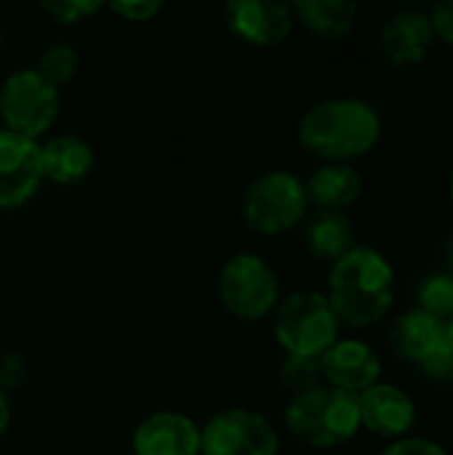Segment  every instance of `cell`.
I'll use <instances>...</instances> for the list:
<instances>
[{"mask_svg": "<svg viewBox=\"0 0 453 455\" xmlns=\"http://www.w3.org/2000/svg\"><path fill=\"white\" fill-rule=\"evenodd\" d=\"M61 109V93L32 67L13 69L0 83V123L5 131L43 141Z\"/></svg>", "mask_w": 453, "mask_h": 455, "instance_id": "cell-7", "label": "cell"}, {"mask_svg": "<svg viewBox=\"0 0 453 455\" xmlns=\"http://www.w3.org/2000/svg\"><path fill=\"white\" fill-rule=\"evenodd\" d=\"M11 419H13V413H11L8 392H3V389H0V440H3V437H5V432L11 429Z\"/></svg>", "mask_w": 453, "mask_h": 455, "instance_id": "cell-28", "label": "cell"}, {"mask_svg": "<svg viewBox=\"0 0 453 455\" xmlns=\"http://www.w3.org/2000/svg\"><path fill=\"white\" fill-rule=\"evenodd\" d=\"M302 243L315 261L331 267L358 245V235L347 213L315 211L302 224Z\"/></svg>", "mask_w": 453, "mask_h": 455, "instance_id": "cell-18", "label": "cell"}, {"mask_svg": "<svg viewBox=\"0 0 453 455\" xmlns=\"http://www.w3.org/2000/svg\"><path fill=\"white\" fill-rule=\"evenodd\" d=\"M133 455H200V424L182 411H155L131 435Z\"/></svg>", "mask_w": 453, "mask_h": 455, "instance_id": "cell-15", "label": "cell"}, {"mask_svg": "<svg viewBox=\"0 0 453 455\" xmlns=\"http://www.w3.org/2000/svg\"><path fill=\"white\" fill-rule=\"evenodd\" d=\"M45 181L56 187L83 184L96 165V152L88 139L77 133H51L40 141Z\"/></svg>", "mask_w": 453, "mask_h": 455, "instance_id": "cell-16", "label": "cell"}, {"mask_svg": "<svg viewBox=\"0 0 453 455\" xmlns=\"http://www.w3.org/2000/svg\"><path fill=\"white\" fill-rule=\"evenodd\" d=\"M376 43H379L382 56L395 69L419 67L435 43L427 8H398V11H392L382 21Z\"/></svg>", "mask_w": 453, "mask_h": 455, "instance_id": "cell-13", "label": "cell"}, {"mask_svg": "<svg viewBox=\"0 0 453 455\" xmlns=\"http://www.w3.org/2000/svg\"><path fill=\"white\" fill-rule=\"evenodd\" d=\"M27 379V360L19 352H0V389L3 392H13L16 387H21Z\"/></svg>", "mask_w": 453, "mask_h": 455, "instance_id": "cell-25", "label": "cell"}, {"mask_svg": "<svg viewBox=\"0 0 453 455\" xmlns=\"http://www.w3.org/2000/svg\"><path fill=\"white\" fill-rule=\"evenodd\" d=\"M216 296L227 315L243 323H259L272 317L280 301V280L272 264L254 253H232L216 277Z\"/></svg>", "mask_w": 453, "mask_h": 455, "instance_id": "cell-6", "label": "cell"}, {"mask_svg": "<svg viewBox=\"0 0 453 455\" xmlns=\"http://www.w3.org/2000/svg\"><path fill=\"white\" fill-rule=\"evenodd\" d=\"M224 24L232 32V37L251 48H275L291 37L296 19L291 3L232 0L224 5Z\"/></svg>", "mask_w": 453, "mask_h": 455, "instance_id": "cell-11", "label": "cell"}, {"mask_svg": "<svg viewBox=\"0 0 453 455\" xmlns=\"http://www.w3.org/2000/svg\"><path fill=\"white\" fill-rule=\"evenodd\" d=\"M451 328H453V320H451Z\"/></svg>", "mask_w": 453, "mask_h": 455, "instance_id": "cell-32", "label": "cell"}, {"mask_svg": "<svg viewBox=\"0 0 453 455\" xmlns=\"http://www.w3.org/2000/svg\"><path fill=\"white\" fill-rule=\"evenodd\" d=\"M363 176L355 165L342 163H320L304 181V192L310 208L315 211H336L344 213L363 197Z\"/></svg>", "mask_w": 453, "mask_h": 455, "instance_id": "cell-17", "label": "cell"}, {"mask_svg": "<svg viewBox=\"0 0 453 455\" xmlns=\"http://www.w3.org/2000/svg\"><path fill=\"white\" fill-rule=\"evenodd\" d=\"M32 69L37 75H43L51 85L61 88V85H67L77 75V69H80V53H77V48L72 43L53 40V43H48L37 53Z\"/></svg>", "mask_w": 453, "mask_h": 455, "instance_id": "cell-20", "label": "cell"}, {"mask_svg": "<svg viewBox=\"0 0 453 455\" xmlns=\"http://www.w3.org/2000/svg\"><path fill=\"white\" fill-rule=\"evenodd\" d=\"M104 11V3L96 0H53V3H40V13H45L53 24L59 27H77Z\"/></svg>", "mask_w": 453, "mask_h": 455, "instance_id": "cell-23", "label": "cell"}, {"mask_svg": "<svg viewBox=\"0 0 453 455\" xmlns=\"http://www.w3.org/2000/svg\"><path fill=\"white\" fill-rule=\"evenodd\" d=\"M449 197H451V203H453V168H451V173H449Z\"/></svg>", "mask_w": 453, "mask_h": 455, "instance_id": "cell-31", "label": "cell"}, {"mask_svg": "<svg viewBox=\"0 0 453 455\" xmlns=\"http://www.w3.org/2000/svg\"><path fill=\"white\" fill-rule=\"evenodd\" d=\"M358 411H360V427L390 443L411 437L419 419L411 395L387 381H379L363 395H358Z\"/></svg>", "mask_w": 453, "mask_h": 455, "instance_id": "cell-14", "label": "cell"}, {"mask_svg": "<svg viewBox=\"0 0 453 455\" xmlns=\"http://www.w3.org/2000/svg\"><path fill=\"white\" fill-rule=\"evenodd\" d=\"M286 429L315 451H334L360 435L358 397L326 384L296 395L286 405Z\"/></svg>", "mask_w": 453, "mask_h": 455, "instance_id": "cell-3", "label": "cell"}, {"mask_svg": "<svg viewBox=\"0 0 453 455\" xmlns=\"http://www.w3.org/2000/svg\"><path fill=\"white\" fill-rule=\"evenodd\" d=\"M275 424L251 408H227L200 427V455H278Z\"/></svg>", "mask_w": 453, "mask_h": 455, "instance_id": "cell-9", "label": "cell"}, {"mask_svg": "<svg viewBox=\"0 0 453 455\" xmlns=\"http://www.w3.org/2000/svg\"><path fill=\"white\" fill-rule=\"evenodd\" d=\"M270 320L275 344L286 357L320 360L342 339V323L323 291L307 288L280 296Z\"/></svg>", "mask_w": 453, "mask_h": 455, "instance_id": "cell-4", "label": "cell"}, {"mask_svg": "<svg viewBox=\"0 0 453 455\" xmlns=\"http://www.w3.org/2000/svg\"><path fill=\"white\" fill-rule=\"evenodd\" d=\"M5 51V29H3V21H0V53Z\"/></svg>", "mask_w": 453, "mask_h": 455, "instance_id": "cell-30", "label": "cell"}, {"mask_svg": "<svg viewBox=\"0 0 453 455\" xmlns=\"http://www.w3.org/2000/svg\"><path fill=\"white\" fill-rule=\"evenodd\" d=\"M379 455H451L449 448H443L441 443L435 440H427V437H403V440H395L390 443Z\"/></svg>", "mask_w": 453, "mask_h": 455, "instance_id": "cell-26", "label": "cell"}, {"mask_svg": "<svg viewBox=\"0 0 453 455\" xmlns=\"http://www.w3.org/2000/svg\"><path fill=\"white\" fill-rule=\"evenodd\" d=\"M45 184L40 141L0 128V211L29 205Z\"/></svg>", "mask_w": 453, "mask_h": 455, "instance_id": "cell-10", "label": "cell"}, {"mask_svg": "<svg viewBox=\"0 0 453 455\" xmlns=\"http://www.w3.org/2000/svg\"><path fill=\"white\" fill-rule=\"evenodd\" d=\"M390 347L422 376L433 381H453L451 320H438L414 307L392 320Z\"/></svg>", "mask_w": 453, "mask_h": 455, "instance_id": "cell-8", "label": "cell"}, {"mask_svg": "<svg viewBox=\"0 0 453 455\" xmlns=\"http://www.w3.org/2000/svg\"><path fill=\"white\" fill-rule=\"evenodd\" d=\"M446 253H449V264H451V272H453V232H451V237H449V245H446Z\"/></svg>", "mask_w": 453, "mask_h": 455, "instance_id": "cell-29", "label": "cell"}, {"mask_svg": "<svg viewBox=\"0 0 453 455\" xmlns=\"http://www.w3.org/2000/svg\"><path fill=\"white\" fill-rule=\"evenodd\" d=\"M310 216L304 181L286 171L272 168L259 173L240 197V221L259 237H280L299 229Z\"/></svg>", "mask_w": 453, "mask_h": 455, "instance_id": "cell-5", "label": "cell"}, {"mask_svg": "<svg viewBox=\"0 0 453 455\" xmlns=\"http://www.w3.org/2000/svg\"><path fill=\"white\" fill-rule=\"evenodd\" d=\"M379 109L358 96H331L304 109L296 123L299 147L320 163L352 165L382 139Z\"/></svg>", "mask_w": 453, "mask_h": 455, "instance_id": "cell-2", "label": "cell"}, {"mask_svg": "<svg viewBox=\"0 0 453 455\" xmlns=\"http://www.w3.org/2000/svg\"><path fill=\"white\" fill-rule=\"evenodd\" d=\"M296 24L323 40H342L358 24V5L352 0H296L291 3Z\"/></svg>", "mask_w": 453, "mask_h": 455, "instance_id": "cell-19", "label": "cell"}, {"mask_svg": "<svg viewBox=\"0 0 453 455\" xmlns=\"http://www.w3.org/2000/svg\"><path fill=\"white\" fill-rule=\"evenodd\" d=\"M417 309L453 320V272H430L417 288Z\"/></svg>", "mask_w": 453, "mask_h": 455, "instance_id": "cell-21", "label": "cell"}, {"mask_svg": "<svg viewBox=\"0 0 453 455\" xmlns=\"http://www.w3.org/2000/svg\"><path fill=\"white\" fill-rule=\"evenodd\" d=\"M318 363L326 387L355 397L379 384L384 373L379 352L368 341L355 336H342Z\"/></svg>", "mask_w": 453, "mask_h": 455, "instance_id": "cell-12", "label": "cell"}, {"mask_svg": "<svg viewBox=\"0 0 453 455\" xmlns=\"http://www.w3.org/2000/svg\"><path fill=\"white\" fill-rule=\"evenodd\" d=\"M278 376H280V384L291 392V397L304 395V392H310V389L323 384L320 363L318 360H307V357H283Z\"/></svg>", "mask_w": 453, "mask_h": 455, "instance_id": "cell-22", "label": "cell"}, {"mask_svg": "<svg viewBox=\"0 0 453 455\" xmlns=\"http://www.w3.org/2000/svg\"><path fill=\"white\" fill-rule=\"evenodd\" d=\"M427 13H430L435 40H441L443 45L453 48V0H441L435 5H430Z\"/></svg>", "mask_w": 453, "mask_h": 455, "instance_id": "cell-27", "label": "cell"}, {"mask_svg": "<svg viewBox=\"0 0 453 455\" xmlns=\"http://www.w3.org/2000/svg\"><path fill=\"white\" fill-rule=\"evenodd\" d=\"M398 272L392 261L371 245H355L344 259L328 267L326 299L342 328L368 331L387 320L395 307Z\"/></svg>", "mask_w": 453, "mask_h": 455, "instance_id": "cell-1", "label": "cell"}, {"mask_svg": "<svg viewBox=\"0 0 453 455\" xmlns=\"http://www.w3.org/2000/svg\"><path fill=\"white\" fill-rule=\"evenodd\" d=\"M104 11L120 16L123 21L144 24V21H152V19L160 16L163 3H160V0H120V3H107Z\"/></svg>", "mask_w": 453, "mask_h": 455, "instance_id": "cell-24", "label": "cell"}]
</instances>
